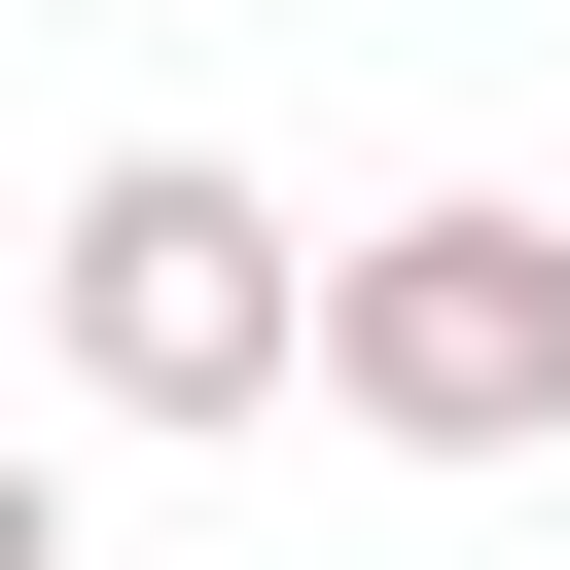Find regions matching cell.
I'll use <instances>...</instances> for the list:
<instances>
[{
  "mask_svg": "<svg viewBox=\"0 0 570 570\" xmlns=\"http://www.w3.org/2000/svg\"><path fill=\"white\" fill-rule=\"evenodd\" d=\"M321 392H356L392 463H534V428H570V214H499V178L356 214V249H321Z\"/></svg>",
  "mask_w": 570,
  "mask_h": 570,
  "instance_id": "1",
  "label": "cell"
},
{
  "mask_svg": "<svg viewBox=\"0 0 570 570\" xmlns=\"http://www.w3.org/2000/svg\"><path fill=\"white\" fill-rule=\"evenodd\" d=\"M285 356H321L285 214H249L214 142H107V178H71V392H107V428H285Z\"/></svg>",
  "mask_w": 570,
  "mask_h": 570,
  "instance_id": "2",
  "label": "cell"
}]
</instances>
